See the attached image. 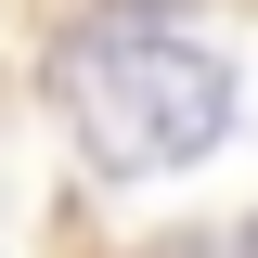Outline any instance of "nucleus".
Masks as SVG:
<instances>
[{"instance_id":"1","label":"nucleus","mask_w":258,"mask_h":258,"mask_svg":"<svg viewBox=\"0 0 258 258\" xmlns=\"http://www.w3.org/2000/svg\"><path fill=\"white\" fill-rule=\"evenodd\" d=\"M64 116L116 181H155V168H194L207 142L232 129V64L194 52V39H155V26H116L64 64Z\"/></svg>"}]
</instances>
